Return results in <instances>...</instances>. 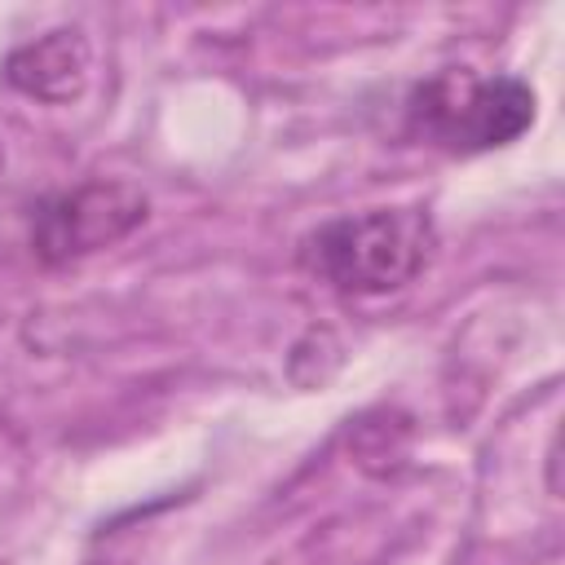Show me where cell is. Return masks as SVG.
<instances>
[{
	"label": "cell",
	"mask_w": 565,
	"mask_h": 565,
	"mask_svg": "<svg viewBox=\"0 0 565 565\" xmlns=\"http://www.w3.org/2000/svg\"><path fill=\"white\" fill-rule=\"evenodd\" d=\"M88 75H93V49L79 26H53L4 57V79L18 93L49 106L75 102L88 88Z\"/></svg>",
	"instance_id": "obj_4"
},
{
	"label": "cell",
	"mask_w": 565,
	"mask_h": 565,
	"mask_svg": "<svg viewBox=\"0 0 565 565\" xmlns=\"http://www.w3.org/2000/svg\"><path fill=\"white\" fill-rule=\"evenodd\" d=\"M0 172H4V146H0Z\"/></svg>",
	"instance_id": "obj_5"
},
{
	"label": "cell",
	"mask_w": 565,
	"mask_h": 565,
	"mask_svg": "<svg viewBox=\"0 0 565 565\" xmlns=\"http://www.w3.org/2000/svg\"><path fill=\"white\" fill-rule=\"evenodd\" d=\"M150 212L141 185L119 177H93L75 190L49 194L31 207V252L44 265H71L124 243Z\"/></svg>",
	"instance_id": "obj_3"
},
{
	"label": "cell",
	"mask_w": 565,
	"mask_h": 565,
	"mask_svg": "<svg viewBox=\"0 0 565 565\" xmlns=\"http://www.w3.org/2000/svg\"><path fill=\"white\" fill-rule=\"evenodd\" d=\"M433 247L437 225L424 207H366L305 234L300 260L331 291L366 300L415 282L433 260Z\"/></svg>",
	"instance_id": "obj_1"
},
{
	"label": "cell",
	"mask_w": 565,
	"mask_h": 565,
	"mask_svg": "<svg viewBox=\"0 0 565 565\" xmlns=\"http://www.w3.org/2000/svg\"><path fill=\"white\" fill-rule=\"evenodd\" d=\"M539 97L516 75H481L472 66H446L411 88L406 97V132L446 150V154H481L512 146L534 128Z\"/></svg>",
	"instance_id": "obj_2"
}]
</instances>
